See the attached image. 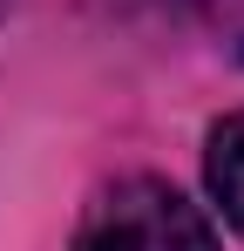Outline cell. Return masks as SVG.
I'll return each mask as SVG.
<instances>
[{
	"label": "cell",
	"mask_w": 244,
	"mask_h": 251,
	"mask_svg": "<svg viewBox=\"0 0 244 251\" xmlns=\"http://www.w3.org/2000/svg\"><path fill=\"white\" fill-rule=\"evenodd\" d=\"M170 7H217V0H170Z\"/></svg>",
	"instance_id": "3"
},
{
	"label": "cell",
	"mask_w": 244,
	"mask_h": 251,
	"mask_svg": "<svg viewBox=\"0 0 244 251\" xmlns=\"http://www.w3.org/2000/svg\"><path fill=\"white\" fill-rule=\"evenodd\" d=\"M203 183H210V197L224 210V224L244 231V109H231L210 129V143H203Z\"/></svg>",
	"instance_id": "2"
},
{
	"label": "cell",
	"mask_w": 244,
	"mask_h": 251,
	"mask_svg": "<svg viewBox=\"0 0 244 251\" xmlns=\"http://www.w3.org/2000/svg\"><path fill=\"white\" fill-rule=\"evenodd\" d=\"M75 251H217V231L176 183L122 176L81 210Z\"/></svg>",
	"instance_id": "1"
}]
</instances>
